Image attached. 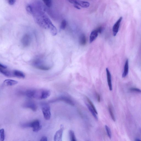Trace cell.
<instances>
[{"instance_id":"6da1fadb","label":"cell","mask_w":141,"mask_h":141,"mask_svg":"<svg viewBox=\"0 0 141 141\" xmlns=\"http://www.w3.org/2000/svg\"><path fill=\"white\" fill-rule=\"evenodd\" d=\"M51 94L50 91L46 89H30L25 92V96L28 97L39 100L46 99Z\"/></svg>"},{"instance_id":"7a4b0ae2","label":"cell","mask_w":141,"mask_h":141,"mask_svg":"<svg viewBox=\"0 0 141 141\" xmlns=\"http://www.w3.org/2000/svg\"><path fill=\"white\" fill-rule=\"evenodd\" d=\"M41 109L45 119L47 120L50 119L51 113L50 106L46 103L42 104L41 105Z\"/></svg>"},{"instance_id":"3957f363","label":"cell","mask_w":141,"mask_h":141,"mask_svg":"<svg viewBox=\"0 0 141 141\" xmlns=\"http://www.w3.org/2000/svg\"><path fill=\"white\" fill-rule=\"evenodd\" d=\"M64 129V126L62 124L60 126V128L56 132L54 136V141H62V136Z\"/></svg>"},{"instance_id":"277c9868","label":"cell","mask_w":141,"mask_h":141,"mask_svg":"<svg viewBox=\"0 0 141 141\" xmlns=\"http://www.w3.org/2000/svg\"><path fill=\"white\" fill-rule=\"evenodd\" d=\"M30 127L32 128L33 131L35 132H37L41 129L42 126L38 120H36L30 122Z\"/></svg>"},{"instance_id":"5b68a950","label":"cell","mask_w":141,"mask_h":141,"mask_svg":"<svg viewBox=\"0 0 141 141\" xmlns=\"http://www.w3.org/2000/svg\"><path fill=\"white\" fill-rule=\"evenodd\" d=\"M68 2L74 5H77L84 8H87L89 7L90 3L86 1H78L73 0V1H69Z\"/></svg>"},{"instance_id":"8992f818","label":"cell","mask_w":141,"mask_h":141,"mask_svg":"<svg viewBox=\"0 0 141 141\" xmlns=\"http://www.w3.org/2000/svg\"><path fill=\"white\" fill-rule=\"evenodd\" d=\"M24 107L30 109L34 112L36 111L37 109V105L33 101H30L26 102L24 104Z\"/></svg>"},{"instance_id":"52a82bcc","label":"cell","mask_w":141,"mask_h":141,"mask_svg":"<svg viewBox=\"0 0 141 141\" xmlns=\"http://www.w3.org/2000/svg\"><path fill=\"white\" fill-rule=\"evenodd\" d=\"M31 41L30 36L27 34L25 35L21 40L22 44L24 47H27L30 44Z\"/></svg>"},{"instance_id":"ba28073f","label":"cell","mask_w":141,"mask_h":141,"mask_svg":"<svg viewBox=\"0 0 141 141\" xmlns=\"http://www.w3.org/2000/svg\"><path fill=\"white\" fill-rule=\"evenodd\" d=\"M123 18L120 17L117 21L116 22L113 26V35L114 36H116L118 32L119 29L121 21L122 20Z\"/></svg>"},{"instance_id":"9c48e42d","label":"cell","mask_w":141,"mask_h":141,"mask_svg":"<svg viewBox=\"0 0 141 141\" xmlns=\"http://www.w3.org/2000/svg\"><path fill=\"white\" fill-rule=\"evenodd\" d=\"M56 101H60L64 102L73 106L74 105V103L73 101H72L69 98L66 96H61L59 97Z\"/></svg>"},{"instance_id":"30bf717a","label":"cell","mask_w":141,"mask_h":141,"mask_svg":"<svg viewBox=\"0 0 141 141\" xmlns=\"http://www.w3.org/2000/svg\"><path fill=\"white\" fill-rule=\"evenodd\" d=\"M13 77L19 78L24 79L25 77L24 74L22 72L18 70H14L12 71Z\"/></svg>"},{"instance_id":"8fae6325","label":"cell","mask_w":141,"mask_h":141,"mask_svg":"<svg viewBox=\"0 0 141 141\" xmlns=\"http://www.w3.org/2000/svg\"><path fill=\"white\" fill-rule=\"evenodd\" d=\"M106 71L108 85L110 90L112 91V86L111 79V74L108 69L107 68H106Z\"/></svg>"},{"instance_id":"7c38bea8","label":"cell","mask_w":141,"mask_h":141,"mask_svg":"<svg viewBox=\"0 0 141 141\" xmlns=\"http://www.w3.org/2000/svg\"><path fill=\"white\" fill-rule=\"evenodd\" d=\"M18 82L15 80L7 79L5 80L4 82V84L6 86H12L17 84Z\"/></svg>"},{"instance_id":"4fadbf2b","label":"cell","mask_w":141,"mask_h":141,"mask_svg":"<svg viewBox=\"0 0 141 141\" xmlns=\"http://www.w3.org/2000/svg\"><path fill=\"white\" fill-rule=\"evenodd\" d=\"M98 33L96 29L94 30L91 32L89 39V41L90 43H92L96 40L98 37Z\"/></svg>"},{"instance_id":"5bb4252c","label":"cell","mask_w":141,"mask_h":141,"mask_svg":"<svg viewBox=\"0 0 141 141\" xmlns=\"http://www.w3.org/2000/svg\"><path fill=\"white\" fill-rule=\"evenodd\" d=\"M129 71V61L128 59H127L126 61L125 65H124V71L122 75V77H126L128 74Z\"/></svg>"},{"instance_id":"9a60e30c","label":"cell","mask_w":141,"mask_h":141,"mask_svg":"<svg viewBox=\"0 0 141 141\" xmlns=\"http://www.w3.org/2000/svg\"><path fill=\"white\" fill-rule=\"evenodd\" d=\"M6 69L0 68V72L1 73L6 77H13L12 71H10L6 70Z\"/></svg>"},{"instance_id":"2e32d148","label":"cell","mask_w":141,"mask_h":141,"mask_svg":"<svg viewBox=\"0 0 141 141\" xmlns=\"http://www.w3.org/2000/svg\"><path fill=\"white\" fill-rule=\"evenodd\" d=\"M80 43L81 45L84 46L86 44L87 39L86 36L84 34H82L80 38Z\"/></svg>"},{"instance_id":"e0dca14e","label":"cell","mask_w":141,"mask_h":141,"mask_svg":"<svg viewBox=\"0 0 141 141\" xmlns=\"http://www.w3.org/2000/svg\"><path fill=\"white\" fill-rule=\"evenodd\" d=\"M86 105L88 109L90 111V112L94 117L95 119L97 120H98V118L96 115V114L95 113L93 109L89 105L87 104H86Z\"/></svg>"},{"instance_id":"ac0fdd59","label":"cell","mask_w":141,"mask_h":141,"mask_svg":"<svg viewBox=\"0 0 141 141\" xmlns=\"http://www.w3.org/2000/svg\"><path fill=\"white\" fill-rule=\"evenodd\" d=\"M71 141H77L74 132L73 130H70L69 132Z\"/></svg>"},{"instance_id":"d6986e66","label":"cell","mask_w":141,"mask_h":141,"mask_svg":"<svg viewBox=\"0 0 141 141\" xmlns=\"http://www.w3.org/2000/svg\"><path fill=\"white\" fill-rule=\"evenodd\" d=\"M108 110L110 116L111 118L112 119L114 122L116 121V118L115 116L113 111L112 109V107L110 106H109L108 107Z\"/></svg>"},{"instance_id":"ffe728a7","label":"cell","mask_w":141,"mask_h":141,"mask_svg":"<svg viewBox=\"0 0 141 141\" xmlns=\"http://www.w3.org/2000/svg\"><path fill=\"white\" fill-rule=\"evenodd\" d=\"M0 139L1 141H4L5 139V134L4 129H2L0 130Z\"/></svg>"},{"instance_id":"44dd1931","label":"cell","mask_w":141,"mask_h":141,"mask_svg":"<svg viewBox=\"0 0 141 141\" xmlns=\"http://www.w3.org/2000/svg\"><path fill=\"white\" fill-rule=\"evenodd\" d=\"M86 98L88 103H89L90 104V106L93 109L94 111H95V113H96L97 114L98 113L97 111L96 107H95L94 105L92 102L89 99V98L87 97H86Z\"/></svg>"},{"instance_id":"7402d4cb","label":"cell","mask_w":141,"mask_h":141,"mask_svg":"<svg viewBox=\"0 0 141 141\" xmlns=\"http://www.w3.org/2000/svg\"><path fill=\"white\" fill-rule=\"evenodd\" d=\"M105 129L106 132L107 134V135L110 139L112 137V133L109 128L107 126H105Z\"/></svg>"},{"instance_id":"603a6c76","label":"cell","mask_w":141,"mask_h":141,"mask_svg":"<svg viewBox=\"0 0 141 141\" xmlns=\"http://www.w3.org/2000/svg\"><path fill=\"white\" fill-rule=\"evenodd\" d=\"M67 25V21L65 20H64L61 22L60 28L62 29H64L66 27Z\"/></svg>"},{"instance_id":"cb8c5ba5","label":"cell","mask_w":141,"mask_h":141,"mask_svg":"<svg viewBox=\"0 0 141 141\" xmlns=\"http://www.w3.org/2000/svg\"><path fill=\"white\" fill-rule=\"evenodd\" d=\"M130 91L133 92L141 93V90L139 88H136L132 87L129 89Z\"/></svg>"},{"instance_id":"d4e9b609","label":"cell","mask_w":141,"mask_h":141,"mask_svg":"<svg viewBox=\"0 0 141 141\" xmlns=\"http://www.w3.org/2000/svg\"><path fill=\"white\" fill-rule=\"evenodd\" d=\"M27 10L29 13L32 14L33 12V8L30 5H28L27 6Z\"/></svg>"},{"instance_id":"484cf974","label":"cell","mask_w":141,"mask_h":141,"mask_svg":"<svg viewBox=\"0 0 141 141\" xmlns=\"http://www.w3.org/2000/svg\"><path fill=\"white\" fill-rule=\"evenodd\" d=\"M44 4L47 7H50L52 5V2L51 1H43Z\"/></svg>"},{"instance_id":"4316f807","label":"cell","mask_w":141,"mask_h":141,"mask_svg":"<svg viewBox=\"0 0 141 141\" xmlns=\"http://www.w3.org/2000/svg\"><path fill=\"white\" fill-rule=\"evenodd\" d=\"M8 1L9 4L11 5H13L15 2V0H8Z\"/></svg>"},{"instance_id":"83f0119b","label":"cell","mask_w":141,"mask_h":141,"mask_svg":"<svg viewBox=\"0 0 141 141\" xmlns=\"http://www.w3.org/2000/svg\"><path fill=\"white\" fill-rule=\"evenodd\" d=\"M96 30L98 32V33L101 34L102 32V27H99L98 28L96 29Z\"/></svg>"},{"instance_id":"f1b7e54d","label":"cell","mask_w":141,"mask_h":141,"mask_svg":"<svg viewBox=\"0 0 141 141\" xmlns=\"http://www.w3.org/2000/svg\"><path fill=\"white\" fill-rule=\"evenodd\" d=\"M7 68V67L6 66L0 64V68L2 69H6Z\"/></svg>"},{"instance_id":"f546056e","label":"cell","mask_w":141,"mask_h":141,"mask_svg":"<svg viewBox=\"0 0 141 141\" xmlns=\"http://www.w3.org/2000/svg\"><path fill=\"white\" fill-rule=\"evenodd\" d=\"M40 141H48V138L47 137L44 136L42 137Z\"/></svg>"},{"instance_id":"4dcf8cb0","label":"cell","mask_w":141,"mask_h":141,"mask_svg":"<svg viewBox=\"0 0 141 141\" xmlns=\"http://www.w3.org/2000/svg\"><path fill=\"white\" fill-rule=\"evenodd\" d=\"M96 96L97 101L98 102H100V95L99 94L97 93Z\"/></svg>"},{"instance_id":"1f68e13d","label":"cell","mask_w":141,"mask_h":141,"mask_svg":"<svg viewBox=\"0 0 141 141\" xmlns=\"http://www.w3.org/2000/svg\"><path fill=\"white\" fill-rule=\"evenodd\" d=\"M74 7L75 8L78 9H80V8L77 5H74Z\"/></svg>"},{"instance_id":"d6a6232c","label":"cell","mask_w":141,"mask_h":141,"mask_svg":"<svg viewBox=\"0 0 141 141\" xmlns=\"http://www.w3.org/2000/svg\"><path fill=\"white\" fill-rule=\"evenodd\" d=\"M135 141H141V140L138 138H136L135 140Z\"/></svg>"},{"instance_id":"836d02e7","label":"cell","mask_w":141,"mask_h":141,"mask_svg":"<svg viewBox=\"0 0 141 141\" xmlns=\"http://www.w3.org/2000/svg\"></svg>"}]
</instances>
